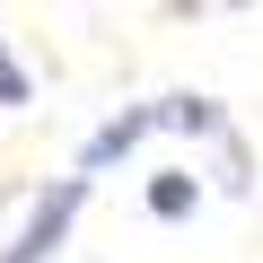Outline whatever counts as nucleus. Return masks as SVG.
Here are the masks:
<instances>
[{"instance_id":"nucleus-1","label":"nucleus","mask_w":263,"mask_h":263,"mask_svg":"<svg viewBox=\"0 0 263 263\" xmlns=\"http://www.w3.org/2000/svg\"><path fill=\"white\" fill-rule=\"evenodd\" d=\"M79 202H88V184H79V176H62V184L27 211V228L0 246V263H53V246H62V237H70V219H79Z\"/></svg>"},{"instance_id":"nucleus-2","label":"nucleus","mask_w":263,"mask_h":263,"mask_svg":"<svg viewBox=\"0 0 263 263\" xmlns=\"http://www.w3.org/2000/svg\"><path fill=\"white\" fill-rule=\"evenodd\" d=\"M149 132H158V105H132V114L97 123V132H88V149H79V184H88V176H105L114 158H132V149L149 141Z\"/></svg>"},{"instance_id":"nucleus-3","label":"nucleus","mask_w":263,"mask_h":263,"mask_svg":"<svg viewBox=\"0 0 263 263\" xmlns=\"http://www.w3.org/2000/svg\"><path fill=\"white\" fill-rule=\"evenodd\" d=\"M193 202H202V176H193V167L149 176V219H193Z\"/></svg>"},{"instance_id":"nucleus-4","label":"nucleus","mask_w":263,"mask_h":263,"mask_svg":"<svg viewBox=\"0 0 263 263\" xmlns=\"http://www.w3.org/2000/svg\"><path fill=\"white\" fill-rule=\"evenodd\" d=\"M219 184L228 193H246L254 176H246V141H237V132H219Z\"/></svg>"},{"instance_id":"nucleus-5","label":"nucleus","mask_w":263,"mask_h":263,"mask_svg":"<svg viewBox=\"0 0 263 263\" xmlns=\"http://www.w3.org/2000/svg\"><path fill=\"white\" fill-rule=\"evenodd\" d=\"M0 105H27V70H18L9 44H0Z\"/></svg>"}]
</instances>
